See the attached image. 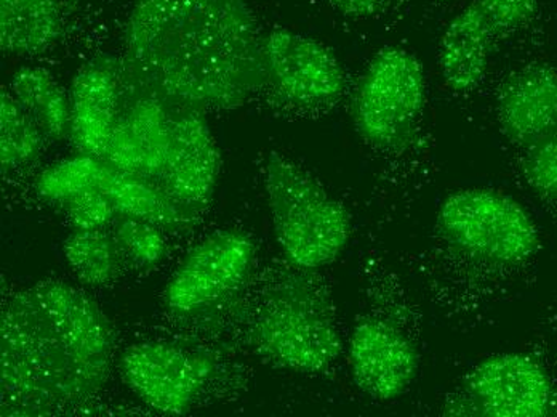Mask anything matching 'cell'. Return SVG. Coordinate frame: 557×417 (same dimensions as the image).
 <instances>
[{"label":"cell","instance_id":"6da1fadb","mask_svg":"<svg viewBox=\"0 0 557 417\" xmlns=\"http://www.w3.org/2000/svg\"><path fill=\"white\" fill-rule=\"evenodd\" d=\"M125 52L139 83L197 110H234L267 86L249 0H137Z\"/></svg>","mask_w":557,"mask_h":417},{"label":"cell","instance_id":"7a4b0ae2","mask_svg":"<svg viewBox=\"0 0 557 417\" xmlns=\"http://www.w3.org/2000/svg\"><path fill=\"white\" fill-rule=\"evenodd\" d=\"M115 335L104 311L63 281H40L3 304L2 415L73 412L107 385Z\"/></svg>","mask_w":557,"mask_h":417},{"label":"cell","instance_id":"3957f363","mask_svg":"<svg viewBox=\"0 0 557 417\" xmlns=\"http://www.w3.org/2000/svg\"><path fill=\"white\" fill-rule=\"evenodd\" d=\"M249 339L260 357L308 375L327 371L342 352L331 298L308 273L282 277L264 293Z\"/></svg>","mask_w":557,"mask_h":417},{"label":"cell","instance_id":"277c9868","mask_svg":"<svg viewBox=\"0 0 557 417\" xmlns=\"http://www.w3.org/2000/svg\"><path fill=\"white\" fill-rule=\"evenodd\" d=\"M264 188L274 233L285 257L300 270H315L338 259L351 236L345 206L300 165L271 152Z\"/></svg>","mask_w":557,"mask_h":417},{"label":"cell","instance_id":"5b68a950","mask_svg":"<svg viewBox=\"0 0 557 417\" xmlns=\"http://www.w3.org/2000/svg\"><path fill=\"white\" fill-rule=\"evenodd\" d=\"M437 230L458 253L488 266H518L540 244L528 210L511 196L487 188L447 196L437 212Z\"/></svg>","mask_w":557,"mask_h":417},{"label":"cell","instance_id":"8992f818","mask_svg":"<svg viewBox=\"0 0 557 417\" xmlns=\"http://www.w3.org/2000/svg\"><path fill=\"white\" fill-rule=\"evenodd\" d=\"M426 103L423 64L399 47L380 50L359 77L351 100L356 131L372 147H404Z\"/></svg>","mask_w":557,"mask_h":417},{"label":"cell","instance_id":"52a82bcc","mask_svg":"<svg viewBox=\"0 0 557 417\" xmlns=\"http://www.w3.org/2000/svg\"><path fill=\"white\" fill-rule=\"evenodd\" d=\"M536 13L539 0H471L441 39L440 68L448 89L474 90L487 73L498 40L528 26Z\"/></svg>","mask_w":557,"mask_h":417},{"label":"cell","instance_id":"ba28073f","mask_svg":"<svg viewBox=\"0 0 557 417\" xmlns=\"http://www.w3.org/2000/svg\"><path fill=\"white\" fill-rule=\"evenodd\" d=\"M267 86L278 100L300 110H327L345 91V71L324 44L288 29L261 37Z\"/></svg>","mask_w":557,"mask_h":417},{"label":"cell","instance_id":"9c48e42d","mask_svg":"<svg viewBox=\"0 0 557 417\" xmlns=\"http://www.w3.org/2000/svg\"><path fill=\"white\" fill-rule=\"evenodd\" d=\"M137 84L138 90H125L124 76L117 118L101 159L162 189L176 103L149 90L138 79Z\"/></svg>","mask_w":557,"mask_h":417},{"label":"cell","instance_id":"30bf717a","mask_svg":"<svg viewBox=\"0 0 557 417\" xmlns=\"http://www.w3.org/2000/svg\"><path fill=\"white\" fill-rule=\"evenodd\" d=\"M125 384L145 405L162 415L180 416L193 408L212 375V361L175 345L141 342L119 357Z\"/></svg>","mask_w":557,"mask_h":417},{"label":"cell","instance_id":"8fae6325","mask_svg":"<svg viewBox=\"0 0 557 417\" xmlns=\"http://www.w3.org/2000/svg\"><path fill=\"white\" fill-rule=\"evenodd\" d=\"M253 240L239 230L207 236L170 278L165 301L176 314H193L240 286L255 259Z\"/></svg>","mask_w":557,"mask_h":417},{"label":"cell","instance_id":"7c38bea8","mask_svg":"<svg viewBox=\"0 0 557 417\" xmlns=\"http://www.w3.org/2000/svg\"><path fill=\"white\" fill-rule=\"evenodd\" d=\"M465 396L467 415L540 417L552 409L553 384L535 359L503 354L475 366L465 382Z\"/></svg>","mask_w":557,"mask_h":417},{"label":"cell","instance_id":"4fadbf2b","mask_svg":"<svg viewBox=\"0 0 557 417\" xmlns=\"http://www.w3.org/2000/svg\"><path fill=\"white\" fill-rule=\"evenodd\" d=\"M220 168L222 159L206 118L197 108L176 103L162 189L199 212L215 192Z\"/></svg>","mask_w":557,"mask_h":417},{"label":"cell","instance_id":"5bb4252c","mask_svg":"<svg viewBox=\"0 0 557 417\" xmlns=\"http://www.w3.org/2000/svg\"><path fill=\"white\" fill-rule=\"evenodd\" d=\"M418 361L416 345L388 321L370 318L352 332V379L372 398L389 402L404 395L416 379Z\"/></svg>","mask_w":557,"mask_h":417},{"label":"cell","instance_id":"9a60e30c","mask_svg":"<svg viewBox=\"0 0 557 417\" xmlns=\"http://www.w3.org/2000/svg\"><path fill=\"white\" fill-rule=\"evenodd\" d=\"M125 70L112 56L95 57L71 87L70 138L83 155L103 158L121 105Z\"/></svg>","mask_w":557,"mask_h":417},{"label":"cell","instance_id":"2e32d148","mask_svg":"<svg viewBox=\"0 0 557 417\" xmlns=\"http://www.w3.org/2000/svg\"><path fill=\"white\" fill-rule=\"evenodd\" d=\"M498 122L505 137L530 147L557 127V70L530 64L512 74L498 97Z\"/></svg>","mask_w":557,"mask_h":417},{"label":"cell","instance_id":"e0dca14e","mask_svg":"<svg viewBox=\"0 0 557 417\" xmlns=\"http://www.w3.org/2000/svg\"><path fill=\"white\" fill-rule=\"evenodd\" d=\"M98 189L110 199L115 212L148 220L164 230H186L199 212L180 205L148 180L121 171L108 162Z\"/></svg>","mask_w":557,"mask_h":417},{"label":"cell","instance_id":"ac0fdd59","mask_svg":"<svg viewBox=\"0 0 557 417\" xmlns=\"http://www.w3.org/2000/svg\"><path fill=\"white\" fill-rule=\"evenodd\" d=\"M63 33L58 0H0V47L10 56H36Z\"/></svg>","mask_w":557,"mask_h":417},{"label":"cell","instance_id":"d6986e66","mask_svg":"<svg viewBox=\"0 0 557 417\" xmlns=\"http://www.w3.org/2000/svg\"><path fill=\"white\" fill-rule=\"evenodd\" d=\"M10 89L47 140L61 142L70 137L71 100L49 71L22 68L13 74Z\"/></svg>","mask_w":557,"mask_h":417},{"label":"cell","instance_id":"ffe728a7","mask_svg":"<svg viewBox=\"0 0 557 417\" xmlns=\"http://www.w3.org/2000/svg\"><path fill=\"white\" fill-rule=\"evenodd\" d=\"M63 249L71 269L88 286H107L128 266L112 230H74Z\"/></svg>","mask_w":557,"mask_h":417},{"label":"cell","instance_id":"44dd1931","mask_svg":"<svg viewBox=\"0 0 557 417\" xmlns=\"http://www.w3.org/2000/svg\"><path fill=\"white\" fill-rule=\"evenodd\" d=\"M46 135L10 91L0 94V159L2 171L33 164L42 152Z\"/></svg>","mask_w":557,"mask_h":417},{"label":"cell","instance_id":"7402d4cb","mask_svg":"<svg viewBox=\"0 0 557 417\" xmlns=\"http://www.w3.org/2000/svg\"><path fill=\"white\" fill-rule=\"evenodd\" d=\"M108 162L91 155L74 156L47 168L37 177L36 192L49 203H66L73 196L97 188Z\"/></svg>","mask_w":557,"mask_h":417},{"label":"cell","instance_id":"603a6c76","mask_svg":"<svg viewBox=\"0 0 557 417\" xmlns=\"http://www.w3.org/2000/svg\"><path fill=\"white\" fill-rule=\"evenodd\" d=\"M111 230L124 250L128 266L151 270L168 257V243L161 226L148 220L117 213L112 220Z\"/></svg>","mask_w":557,"mask_h":417},{"label":"cell","instance_id":"cb8c5ba5","mask_svg":"<svg viewBox=\"0 0 557 417\" xmlns=\"http://www.w3.org/2000/svg\"><path fill=\"white\" fill-rule=\"evenodd\" d=\"M524 175L539 195L557 198V127L530 145Z\"/></svg>","mask_w":557,"mask_h":417},{"label":"cell","instance_id":"d4e9b609","mask_svg":"<svg viewBox=\"0 0 557 417\" xmlns=\"http://www.w3.org/2000/svg\"><path fill=\"white\" fill-rule=\"evenodd\" d=\"M63 206L74 230L108 229L117 216L108 196L98 188L79 193L63 203Z\"/></svg>","mask_w":557,"mask_h":417},{"label":"cell","instance_id":"484cf974","mask_svg":"<svg viewBox=\"0 0 557 417\" xmlns=\"http://www.w3.org/2000/svg\"><path fill=\"white\" fill-rule=\"evenodd\" d=\"M335 10L351 19H369L385 7L386 0H329Z\"/></svg>","mask_w":557,"mask_h":417}]
</instances>
